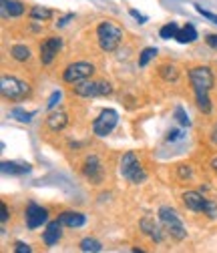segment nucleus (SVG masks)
I'll return each mask as SVG.
<instances>
[{"instance_id": "obj_38", "label": "nucleus", "mask_w": 217, "mask_h": 253, "mask_svg": "<svg viewBox=\"0 0 217 253\" xmlns=\"http://www.w3.org/2000/svg\"><path fill=\"white\" fill-rule=\"evenodd\" d=\"M211 141H213V143H217V125L213 126V137H211Z\"/></svg>"}, {"instance_id": "obj_18", "label": "nucleus", "mask_w": 217, "mask_h": 253, "mask_svg": "<svg viewBox=\"0 0 217 253\" xmlns=\"http://www.w3.org/2000/svg\"><path fill=\"white\" fill-rule=\"evenodd\" d=\"M177 42L181 44H189V42H195L197 41V30L193 24H185L183 28H179V33H177Z\"/></svg>"}, {"instance_id": "obj_33", "label": "nucleus", "mask_w": 217, "mask_h": 253, "mask_svg": "<svg viewBox=\"0 0 217 253\" xmlns=\"http://www.w3.org/2000/svg\"><path fill=\"white\" fill-rule=\"evenodd\" d=\"M179 139H183V133H181V131L173 129V131L167 133V141H169V143H171V141H179Z\"/></svg>"}, {"instance_id": "obj_28", "label": "nucleus", "mask_w": 217, "mask_h": 253, "mask_svg": "<svg viewBox=\"0 0 217 253\" xmlns=\"http://www.w3.org/2000/svg\"><path fill=\"white\" fill-rule=\"evenodd\" d=\"M203 215H207L209 219H217V203H215V201H211V199H205Z\"/></svg>"}, {"instance_id": "obj_36", "label": "nucleus", "mask_w": 217, "mask_h": 253, "mask_svg": "<svg viewBox=\"0 0 217 253\" xmlns=\"http://www.w3.org/2000/svg\"><path fill=\"white\" fill-rule=\"evenodd\" d=\"M179 175H181L183 179H185V177L189 179V177H191V169H189L187 165H181V167H179Z\"/></svg>"}, {"instance_id": "obj_1", "label": "nucleus", "mask_w": 217, "mask_h": 253, "mask_svg": "<svg viewBox=\"0 0 217 253\" xmlns=\"http://www.w3.org/2000/svg\"><path fill=\"white\" fill-rule=\"evenodd\" d=\"M189 83L193 86V92H195V103H197V109L205 115L211 113V101H209V90L213 88V73L211 69L207 67H195L189 71Z\"/></svg>"}, {"instance_id": "obj_16", "label": "nucleus", "mask_w": 217, "mask_h": 253, "mask_svg": "<svg viewBox=\"0 0 217 253\" xmlns=\"http://www.w3.org/2000/svg\"><path fill=\"white\" fill-rule=\"evenodd\" d=\"M58 221L67 227H83L87 223V217L79 211H65V213L58 215Z\"/></svg>"}, {"instance_id": "obj_31", "label": "nucleus", "mask_w": 217, "mask_h": 253, "mask_svg": "<svg viewBox=\"0 0 217 253\" xmlns=\"http://www.w3.org/2000/svg\"><path fill=\"white\" fill-rule=\"evenodd\" d=\"M14 251H16V253H30L33 249H30V245H28V243L18 241V243H16V247H14Z\"/></svg>"}, {"instance_id": "obj_4", "label": "nucleus", "mask_w": 217, "mask_h": 253, "mask_svg": "<svg viewBox=\"0 0 217 253\" xmlns=\"http://www.w3.org/2000/svg\"><path fill=\"white\" fill-rule=\"evenodd\" d=\"M159 221H161V225L163 229L177 241L185 239L187 237V231H185V225H183V221L179 219L177 211L171 209V207H159Z\"/></svg>"}, {"instance_id": "obj_29", "label": "nucleus", "mask_w": 217, "mask_h": 253, "mask_svg": "<svg viewBox=\"0 0 217 253\" xmlns=\"http://www.w3.org/2000/svg\"><path fill=\"white\" fill-rule=\"evenodd\" d=\"M60 99H63V92H60V90H54V92L50 94L48 103H46V109H54V107L60 103Z\"/></svg>"}, {"instance_id": "obj_3", "label": "nucleus", "mask_w": 217, "mask_h": 253, "mask_svg": "<svg viewBox=\"0 0 217 253\" xmlns=\"http://www.w3.org/2000/svg\"><path fill=\"white\" fill-rule=\"evenodd\" d=\"M121 175L127 181H131L133 185H139L147 179V173H145L141 161L137 159V155L133 151H129L121 157Z\"/></svg>"}, {"instance_id": "obj_21", "label": "nucleus", "mask_w": 217, "mask_h": 253, "mask_svg": "<svg viewBox=\"0 0 217 253\" xmlns=\"http://www.w3.org/2000/svg\"><path fill=\"white\" fill-rule=\"evenodd\" d=\"M10 54H12V58L18 60V62H24V60L30 58V50H28V46H24V44H14L12 50H10Z\"/></svg>"}, {"instance_id": "obj_22", "label": "nucleus", "mask_w": 217, "mask_h": 253, "mask_svg": "<svg viewBox=\"0 0 217 253\" xmlns=\"http://www.w3.org/2000/svg\"><path fill=\"white\" fill-rule=\"evenodd\" d=\"M81 251H85V253H88V251L99 253V251H103V245H101L97 239L87 237V239H83V241H81Z\"/></svg>"}, {"instance_id": "obj_27", "label": "nucleus", "mask_w": 217, "mask_h": 253, "mask_svg": "<svg viewBox=\"0 0 217 253\" xmlns=\"http://www.w3.org/2000/svg\"><path fill=\"white\" fill-rule=\"evenodd\" d=\"M175 119H177V123L181 125V126H189L191 125V121H189V117H187V113H185V109L179 105V107H175Z\"/></svg>"}, {"instance_id": "obj_23", "label": "nucleus", "mask_w": 217, "mask_h": 253, "mask_svg": "<svg viewBox=\"0 0 217 253\" xmlns=\"http://www.w3.org/2000/svg\"><path fill=\"white\" fill-rule=\"evenodd\" d=\"M50 16H52V12L44 6H33L30 8V18L33 20H48Z\"/></svg>"}, {"instance_id": "obj_5", "label": "nucleus", "mask_w": 217, "mask_h": 253, "mask_svg": "<svg viewBox=\"0 0 217 253\" xmlns=\"http://www.w3.org/2000/svg\"><path fill=\"white\" fill-rule=\"evenodd\" d=\"M0 92L8 101H22L30 92V84L16 77H2L0 79Z\"/></svg>"}, {"instance_id": "obj_26", "label": "nucleus", "mask_w": 217, "mask_h": 253, "mask_svg": "<svg viewBox=\"0 0 217 253\" xmlns=\"http://www.w3.org/2000/svg\"><path fill=\"white\" fill-rule=\"evenodd\" d=\"M10 117L16 119V121H20V123H30V121H33V117H35V113H26L24 109L16 107V109L10 111Z\"/></svg>"}, {"instance_id": "obj_14", "label": "nucleus", "mask_w": 217, "mask_h": 253, "mask_svg": "<svg viewBox=\"0 0 217 253\" xmlns=\"http://www.w3.org/2000/svg\"><path fill=\"white\" fill-rule=\"evenodd\" d=\"M60 227H63V223H60V221H50V223H46V229L43 231V241H44L48 247L54 245V243H58L60 235H63Z\"/></svg>"}, {"instance_id": "obj_25", "label": "nucleus", "mask_w": 217, "mask_h": 253, "mask_svg": "<svg viewBox=\"0 0 217 253\" xmlns=\"http://www.w3.org/2000/svg\"><path fill=\"white\" fill-rule=\"evenodd\" d=\"M177 33H179V26H177L175 22H169V24H165V26L159 30L161 39H165V41H169V39H175V37H177Z\"/></svg>"}, {"instance_id": "obj_35", "label": "nucleus", "mask_w": 217, "mask_h": 253, "mask_svg": "<svg viewBox=\"0 0 217 253\" xmlns=\"http://www.w3.org/2000/svg\"><path fill=\"white\" fill-rule=\"evenodd\" d=\"M205 42H207L211 48H215V50H217V35H207Z\"/></svg>"}, {"instance_id": "obj_11", "label": "nucleus", "mask_w": 217, "mask_h": 253, "mask_svg": "<svg viewBox=\"0 0 217 253\" xmlns=\"http://www.w3.org/2000/svg\"><path fill=\"white\" fill-rule=\"evenodd\" d=\"M83 173L87 179H90L92 183H101L103 181V165L99 161L97 155H88L83 165Z\"/></svg>"}, {"instance_id": "obj_20", "label": "nucleus", "mask_w": 217, "mask_h": 253, "mask_svg": "<svg viewBox=\"0 0 217 253\" xmlns=\"http://www.w3.org/2000/svg\"><path fill=\"white\" fill-rule=\"evenodd\" d=\"M159 77L167 83H175L179 79V71H177L175 65H161L159 67Z\"/></svg>"}, {"instance_id": "obj_2", "label": "nucleus", "mask_w": 217, "mask_h": 253, "mask_svg": "<svg viewBox=\"0 0 217 253\" xmlns=\"http://www.w3.org/2000/svg\"><path fill=\"white\" fill-rule=\"evenodd\" d=\"M97 39H99V46L105 52H113L119 48L121 41H123V28L117 26L115 22H101L97 26Z\"/></svg>"}, {"instance_id": "obj_24", "label": "nucleus", "mask_w": 217, "mask_h": 253, "mask_svg": "<svg viewBox=\"0 0 217 253\" xmlns=\"http://www.w3.org/2000/svg\"><path fill=\"white\" fill-rule=\"evenodd\" d=\"M157 56V48H153V46H149V48H145L141 54H139V67L143 69V67H147L149 62Z\"/></svg>"}, {"instance_id": "obj_17", "label": "nucleus", "mask_w": 217, "mask_h": 253, "mask_svg": "<svg viewBox=\"0 0 217 253\" xmlns=\"http://www.w3.org/2000/svg\"><path fill=\"white\" fill-rule=\"evenodd\" d=\"M0 169H2L4 175H26V173H30L28 163H16V161H2Z\"/></svg>"}, {"instance_id": "obj_6", "label": "nucleus", "mask_w": 217, "mask_h": 253, "mask_svg": "<svg viewBox=\"0 0 217 253\" xmlns=\"http://www.w3.org/2000/svg\"><path fill=\"white\" fill-rule=\"evenodd\" d=\"M75 94L79 97H85V99H90V97H107V94L113 92V86L105 81H81L73 86Z\"/></svg>"}, {"instance_id": "obj_34", "label": "nucleus", "mask_w": 217, "mask_h": 253, "mask_svg": "<svg viewBox=\"0 0 217 253\" xmlns=\"http://www.w3.org/2000/svg\"><path fill=\"white\" fill-rule=\"evenodd\" d=\"M0 211H2V215H0V221L6 223V221H8V207L4 203H0Z\"/></svg>"}, {"instance_id": "obj_10", "label": "nucleus", "mask_w": 217, "mask_h": 253, "mask_svg": "<svg viewBox=\"0 0 217 253\" xmlns=\"http://www.w3.org/2000/svg\"><path fill=\"white\" fill-rule=\"evenodd\" d=\"M60 48H63V39H58V37L46 39V41L41 44V60H43V65H50V62L54 60V56L58 54Z\"/></svg>"}, {"instance_id": "obj_9", "label": "nucleus", "mask_w": 217, "mask_h": 253, "mask_svg": "<svg viewBox=\"0 0 217 253\" xmlns=\"http://www.w3.org/2000/svg\"><path fill=\"white\" fill-rule=\"evenodd\" d=\"M48 221V211L37 203H30L26 207V225L28 229H39Z\"/></svg>"}, {"instance_id": "obj_7", "label": "nucleus", "mask_w": 217, "mask_h": 253, "mask_svg": "<svg viewBox=\"0 0 217 253\" xmlns=\"http://www.w3.org/2000/svg\"><path fill=\"white\" fill-rule=\"evenodd\" d=\"M119 123V113L115 109H105L97 119L92 123V133L97 137H107L113 133V129Z\"/></svg>"}, {"instance_id": "obj_19", "label": "nucleus", "mask_w": 217, "mask_h": 253, "mask_svg": "<svg viewBox=\"0 0 217 253\" xmlns=\"http://www.w3.org/2000/svg\"><path fill=\"white\" fill-rule=\"evenodd\" d=\"M2 10H4L6 16L16 18V16L24 14V4L18 2V0H2Z\"/></svg>"}, {"instance_id": "obj_30", "label": "nucleus", "mask_w": 217, "mask_h": 253, "mask_svg": "<svg viewBox=\"0 0 217 253\" xmlns=\"http://www.w3.org/2000/svg\"><path fill=\"white\" fill-rule=\"evenodd\" d=\"M195 10H197V12H199V14L203 16V18H207V20H211L213 24H217V14H213V12H209V10H203V8L199 6V4H195Z\"/></svg>"}, {"instance_id": "obj_37", "label": "nucleus", "mask_w": 217, "mask_h": 253, "mask_svg": "<svg viewBox=\"0 0 217 253\" xmlns=\"http://www.w3.org/2000/svg\"><path fill=\"white\" fill-rule=\"evenodd\" d=\"M71 18H75V14H67V16H65V18H60V20H58V22H56V24H58V26H65V24H67V22H69V20H71Z\"/></svg>"}, {"instance_id": "obj_8", "label": "nucleus", "mask_w": 217, "mask_h": 253, "mask_svg": "<svg viewBox=\"0 0 217 253\" xmlns=\"http://www.w3.org/2000/svg\"><path fill=\"white\" fill-rule=\"evenodd\" d=\"M95 73V67L90 65V62H85V60H79V62H73L69 65L63 73V79L65 83H71V84H77L81 81H87L90 79V75Z\"/></svg>"}, {"instance_id": "obj_15", "label": "nucleus", "mask_w": 217, "mask_h": 253, "mask_svg": "<svg viewBox=\"0 0 217 253\" xmlns=\"http://www.w3.org/2000/svg\"><path fill=\"white\" fill-rule=\"evenodd\" d=\"M69 125V115L65 111H56V113H50L48 119H46V126L50 131L58 133V131H63L65 126Z\"/></svg>"}, {"instance_id": "obj_32", "label": "nucleus", "mask_w": 217, "mask_h": 253, "mask_svg": "<svg viewBox=\"0 0 217 253\" xmlns=\"http://www.w3.org/2000/svg\"><path fill=\"white\" fill-rule=\"evenodd\" d=\"M129 14H131L133 18H137V20H139V24H145V22H147V16H145V14H141V12H139V10H135V8H131V10H129Z\"/></svg>"}, {"instance_id": "obj_13", "label": "nucleus", "mask_w": 217, "mask_h": 253, "mask_svg": "<svg viewBox=\"0 0 217 253\" xmlns=\"http://www.w3.org/2000/svg\"><path fill=\"white\" fill-rule=\"evenodd\" d=\"M141 231H143L147 237H151L155 243H161V241H163V231H161V227L155 223L153 219H149V217L141 219Z\"/></svg>"}, {"instance_id": "obj_12", "label": "nucleus", "mask_w": 217, "mask_h": 253, "mask_svg": "<svg viewBox=\"0 0 217 253\" xmlns=\"http://www.w3.org/2000/svg\"><path fill=\"white\" fill-rule=\"evenodd\" d=\"M183 203L189 211H197L203 213V205H205V197L199 191H185L183 193Z\"/></svg>"}]
</instances>
